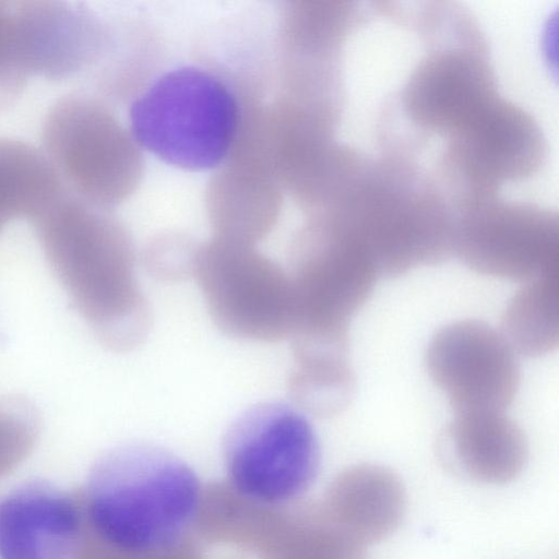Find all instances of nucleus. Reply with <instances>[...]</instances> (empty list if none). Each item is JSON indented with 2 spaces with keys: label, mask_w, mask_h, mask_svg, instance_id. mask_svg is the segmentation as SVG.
Returning <instances> with one entry per match:
<instances>
[{
  "label": "nucleus",
  "mask_w": 559,
  "mask_h": 559,
  "mask_svg": "<svg viewBox=\"0 0 559 559\" xmlns=\"http://www.w3.org/2000/svg\"><path fill=\"white\" fill-rule=\"evenodd\" d=\"M63 192L47 157L20 140L0 138V233L11 221H33Z\"/></svg>",
  "instance_id": "obj_15"
},
{
  "label": "nucleus",
  "mask_w": 559,
  "mask_h": 559,
  "mask_svg": "<svg viewBox=\"0 0 559 559\" xmlns=\"http://www.w3.org/2000/svg\"><path fill=\"white\" fill-rule=\"evenodd\" d=\"M440 441L444 453L459 468L486 484L514 479L528 456L522 428L504 413L455 415Z\"/></svg>",
  "instance_id": "obj_13"
},
{
  "label": "nucleus",
  "mask_w": 559,
  "mask_h": 559,
  "mask_svg": "<svg viewBox=\"0 0 559 559\" xmlns=\"http://www.w3.org/2000/svg\"><path fill=\"white\" fill-rule=\"evenodd\" d=\"M39 427L34 405L20 396L0 399V464L12 462L28 450Z\"/></svg>",
  "instance_id": "obj_20"
},
{
  "label": "nucleus",
  "mask_w": 559,
  "mask_h": 559,
  "mask_svg": "<svg viewBox=\"0 0 559 559\" xmlns=\"http://www.w3.org/2000/svg\"><path fill=\"white\" fill-rule=\"evenodd\" d=\"M200 246L187 235H160L143 251V263L159 281H180L194 275Z\"/></svg>",
  "instance_id": "obj_19"
},
{
  "label": "nucleus",
  "mask_w": 559,
  "mask_h": 559,
  "mask_svg": "<svg viewBox=\"0 0 559 559\" xmlns=\"http://www.w3.org/2000/svg\"><path fill=\"white\" fill-rule=\"evenodd\" d=\"M333 521L361 546L391 535L401 524L406 493L391 469L361 464L343 471L322 503Z\"/></svg>",
  "instance_id": "obj_12"
},
{
  "label": "nucleus",
  "mask_w": 559,
  "mask_h": 559,
  "mask_svg": "<svg viewBox=\"0 0 559 559\" xmlns=\"http://www.w3.org/2000/svg\"><path fill=\"white\" fill-rule=\"evenodd\" d=\"M515 352L501 332L479 320L440 329L426 352L430 378L455 415L504 413L520 383Z\"/></svg>",
  "instance_id": "obj_9"
},
{
  "label": "nucleus",
  "mask_w": 559,
  "mask_h": 559,
  "mask_svg": "<svg viewBox=\"0 0 559 559\" xmlns=\"http://www.w3.org/2000/svg\"><path fill=\"white\" fill-rule=\"evenodd\" d=\"M501 334L515 353L540 356L559 344V273L523 284L507 306Z\"/></svg>",
  "instance_id": "obj_16"
},
{
  "label": "nucleus",
  "mask_w": 559,
  "mask_h": 559,
  "mask_svg": "<svg viewBox=\"0 0 559 559\" xmlns=\"http://www.w3.org/2000/svg\"><path fill=\"white\" fill-rule=\"evenodd\" d=\"M36 76L35 46L26 0H0V107Z\"/></svg>",
  "instance_id": "obj_18"
},
{
  "label": "nucleus",
  "mask_w": 559,
  "mask_h": 559,
  "mask_svg": "<svg viewBox=\"0 0 559 559\" xmlns=\"http://www.w3.org/2000/svg\"><path fill=\"white\" fill-rule=\"evenodd\" d=\"M260 559H365V547L342 530L323 504L290 503L255 546Z\"/></svg>",
  "instance_id": "obj_14"
},
{
  "label": "nucleus",
  "mask_w": 559,
  "mask_h": 559,
  "mask_svg": "<svg viewBox=\"0 0 559 559\" xmlns=\"http://www.w3.org/2000/svg\"><path fill=\"white\" fill-rule=\"evenodd\" d=\"M32 222L50 269L97 340L115 352L139 346L151 311L126 227L107 209L64 191Z\"/></svg>",
  "instance_id": "obj_1"
},
{
  "label": "nucleus",
  "mask_w": 559,
  "mask_h": 559,
  "mask_svg": "<svg viewBox=\"0 0 559 559\" xmlns=\"http://www.w3.org/2000/svg\"><path fill=\"white\" fill-rule=\"evenodd\" d=\"M223 455L229 488L262 506L296 502L314 481L319 441L307 417L282 402L246 409L228 428Z\"/></svg>",
  "instance_id": "obj_4"
},
{
  "label": "nucleus",
  "mask_w": 559,
  "mask_h": 559,
  "mask_svg": "<svg viewBox=\"0 0 559 559\" xmlns=\"http://www.w3.org/2000/svg\"><path fill=\"white\" fill-rule=\"evenodd\" d=\"M80 514L72 500L45 484H28L0 501V559H69Z\"/></svg>",
  "instance_id": "obj_11"
},
{
  "label": "nucleus",
  "mask_w": 559,
  "mask_h": 559,
  "mask_svg": "<svg viewBox=\"0 0 559 559\" xmlns=\"http://www.w3.org/2000/svg\"><path fill=\"white\" fill-rule=\"evenodd\" d=\"M283 186L274 168L262 117L242 122L235 145L207 188L215 237L254 246L274 227Z\"/></svg>",
  "instance_id": "obj_10"
},
{
  "label": "nucleus",
  "mask_w": 559,
  "mask_h": 559,
  "mask_svg": "<svg viewBox=\"0 0 559 559\" xmlns=\"http://www.w3.org/2000/svg\"><path fill=\"white\" fill-rule=\"evenodd\" d=\"M193 276L225 334L254 342L290 336L295 307L289 274L254 246L214 237L200 246Z\"/></svg>",
  "instance_id": "obj_7"
},
{
  "label": "nucleus",
  "mask_w": 559,
  "mask_h": 559,
  "mask_svg": "<svg viewBox=\"0 0 559 559\" xmlns=\"http://www.w3.org/2000/svg\"><path fill=\"white\" fill-rule=\"evenodd\" d=\"M45 156L75 197L109 210L128 199L142 177L141 148L99 100L68 95L43 123Z\"/></svg>",
  "instance_id": "obj_5"
},
{
  "label": "nucleus",
  "mask_w": 559,
  "mask_h": 559,
  "mask_svg": "<svg viewBox=\"0 0 559 559\" xmlns=\"http://www.w3.org/2000/svg\"><path fill=\"white\" fill-rule=\"evenodd\" d=\"M454 254L477 273L510 281L559 273L558 212L509 203L471 214L457 225Z\"/></svg>",
  "instance_id": "obj_8"
},
{
  "label": "nucleus",
  "mask_w": 559,
  "mask_h": 559,
  "mask_svg": "<svg viewBox=\"0 0 559 559\" xmlns=\"http://www.w3.org/2000/svg\"><path fill=\"white\" fill-rule=\"evenodd\" d=\"M246 105L210 68L181 66L154 78L133 98L129 130L141 150L167 165L215 170L235 145Z\"/></svg>",
  "instance_id": "obj_3"
},
{
  "label": "nucleus",
  "mask_w": 559,
  "mask_h": 559,
  "mask_svg": "<svg viewBox=\"0 0 559 559\" xmlns=\"http://www.w3.org/2000/svg\"><path fill=\"white\" fill-rule=\"evenodd\" d=\"M288 274L295 307L292 342L349 344V319L369 299L379 276L361 248L308 218L294 241Z\"/></svg>",
  "instance_id": "obj_6"
},
{
  "label": "nucleus",
  "mask_w": 559,
  "mask_h": 559,
  "mask_svg": "<svg viewBox=\"0 0 559 559\" xmlns=\"http://www.w3.org/2000/svg\"><path fill=\"white\" fill-rule=\"evenodd\" d=\"M202 500L194 471L151 443L109 451L96 462L88 480L92 524L106 544L123 554H156L185 542Z\"/></svg>",
  "instance_id": "obj_2"
},
{
  "label": "nucleus",
  "mask_w": 559,
  "mask_h": 559,
  "mask_svg": "<svg viewBox=\"0 0 559 559\" xmlns=\"http://www.w3.org/2000/svg\"><path fill=\"white\" fill-rule=\"evenodd\" d=\"M293 359L288 392L299 409L329 418L348 406L356 385L348 355L313 354Z\"/></svg>",
  "instance_id": "obj_17"
}]
</instances>
